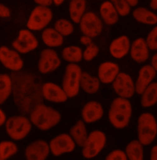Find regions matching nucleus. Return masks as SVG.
<instances>
[{
	"mask_svg": "<svg viewBox=\"0 0 157 160\" xmlns=\"http://www.w3.org/2000/svg\"><path fill=\"white\" fill-rule=\"evenodd\" d=\"M12 92V80L7 74H0V105L4 103Z\"/></svg>",
	"mask_w": 157,
	"mask_h": 160,
	"instance_id": "29",
	"label": "nucleus"
},
{
	"mask_svg": "<svg viewBox=\"0 0 157 160\" xmlns=\"http://www.w3.org/2000/svg\"><path fill=\"white\" fill-rule=\"evenodd\" d=\"M19 72H14L11 77L14 100L20 110L27 113L41 103L42 84L35 75Z\"/></svg>",
	"mask_w": 157,
	"mask_h": 160,
	"instance_id": "1",
	"label": "nucleus"
},
{
	"mask_svg": "<svg viewBox=\"0 0 157 160\" xmlns=\"http://www.w3.org/2000/svg\"><path fill=\"white\" fill-rule=\"evenodd\" d=\"M99 13L102 19L107 25H115L119 19L117 11L110 1H106L101 4Z\"/></svg>",
	"mask_w": 157,
	"mask_h": 160,
	"instance_id": "22",
	"label": "nucleus"
},
{
	"mask_svg": "<svg viewBox=\"0 0 157 160\" xmlns=\"http://www.w3.org/2000/svg\"><path fill=\"white\" fill-rule=\"evenodd\" d=\"M50 152L49 144L47 142L37 140L26 147L25 155L28 160H44L47 158Z\"/></svg>",
	"mask_w": 157,
	"mask_h": 160,
	"instance_id": "16",
	"label": "nucleus"
},
{
	"mask_svg": "<svg viewBox=\"0 0 157 160\" xmlns=\"http://www.w3.org/2000/svg\"><path fill=\"white\" fill-rule=\"evenodd\" d=\"M82 73L81 68L76 63H71L66 67L62 88L68 98H73L78 94Z\"/></svg>",
	"mask_w": 157,
	"mask_h": 160,
	"instance_id": "5",
	"label": "nucleus"
},
{
	"mask_svg": "<svg viewBox=\"0 0 157 160\" xmlns=\"http://www.w3.org/2000/svg\"><path fill=\"white\" fill-rule=\"evenodd\" d=\"M78 23L80 30L83 35L92 38L99 36L102 31V21L93 12L85 13Z\"/></svg>",
	"mask_w": 157,
	"mask_h": 160,
	"instance_id": "9",
	"label": "nucleus"
},
{
	"mask_svg": "<svg viewBox=\"0 0 157 160\" xmlns=\"http://www.w3.org/2000/svg\"><path fill=\"white\" fill-rule=\"evenodd\" d=\"M53 4L56 6H61L64 1V0H52Z\"/></svg>",
	"mask_w": 157,
	"mask_h": 160,
	"instance_id": "46",
	"label": "nucleus"
},
{
	"mask_svg": "<svg viewBox=\"0 0 157 160\" xmlns=\"http://www.w3.org/2000/svg\"><path fill=\"white\" fill-rule=\"evenodd\" d=\"M61 118L59 111L42 103L36 105L30 112V121L41 131H47L58 124Z\"/></svg>",
	"mask_w": 157,
	"mask_h": 160,
	"instance_id": "2",
	"label": "nucleus"
},
{
	"mask_svg": "<svg viewBox=\"0 0 157 160\" xmlns=\"http://www.w3.org/2000/svg\"><path fill=\"white\" fill-rule=\"evenodd\" d=\"M145 41L149 49L157 51V26L149 33Z\"/></svg>",
	"mask_w": 157,
	"mask_h": 160,
	"instance_id": "36",
	"label": "nucleus"
},
{
	"mask_svg": "<svg viewBox=\"0 0 157 160\" xmlns=\"http://www.w3.org/2000/svg\"><path fill=\"white\" fill-rule=\"evenodd\" d=\"M6 131L13 140H20L25 138L31 130V122L24 116H13L5 122Z\"/></svg>",
	"mask_w": 157,
	"mask_h": 160,
	"instance_id": "6",
	"label": "nucleus"
},
{
	"mask_svg": "<svg viewBox=\"0 0 157 160\" xmlns=\"http://www.w3.org/2000/svg\"><path fill=\"white\" fill-rule=\"evenodd\" d=\"M11 15V9L5 4L0 3V18H8Z\"/></svg>",
	"mask_w": 157,
	"mask_h": 160,
	"instance_id": "38",
	"label": "nucleus"
},
{
	"mask_svg": "<svg viewBox=\"0 0 157 160\" xmlns=\"http://www.w3.org/2000/svg\"><path fill=\"white\" fill-rule=\"evenodd\" d=\"M63 59L68 62L76 63L83 59L82 49L76 46H70L64 48L62 51Z\"/></svg>",
	"mask_w": 157,
	"mask_h": 160,
	"instance_id": "31",
	"label": "nucleus"
},
{
	"mask_svg": "<svg viewBox=\"0 0 157 160\" xmlns=\"http://www.w3.org/2000/svg\"><path fill=\"white\" fill-rule=\"evenodd\" d=\"M132 114V107L128 99L117 98L111 103L108 117L111 124L116 129L128 126Z\"/></svg>",
	"mask_w": 157,
	"mask_h": 160,
	"instance_id": "3",
	"label": "nucleus"
},
{
	"mask_svg": "<svg viewBox=\"0 0 157 160\" xmlns=\"http://www.w3.org/2000/svg\"><path fill=\"white\" fill-rule=\"evenodd\" d=\"M112 83L115 92L120 98L129 99L135 93L134 81L127 73L120 72Z\"/></svg>",
	"mask_w": 157,
	"mask_h": 160,
	"instance_id": "12",
	"label": "nucleus"
},
{
	"mask_svg": "<svg viewBox=\"0 0 157 160\" xmlns=\"http://www.w3.org/2000/svg\"><path fill=\"white\" fill-rule=\"evenodd\" d=\"M6 121V116L4 112L0 108V127L5 124Z\"/></svg>",
	"mask_w": 157,
	"mask_h": 160,
	"instance_id": "42",
	"label": "nucleus"
},
{
	"mask_svg": "<svg viewBox=\"0 0 157 160\" xmlns=\"http://www.w3.org/2000/svg\"><path fill=\"white\" fill-rule=\"evenodd\" d=\"M152 66L157 72V53L155 54L152 58Z\"/></svg>",
	"mask_w": 157,
	"mask_h": 160,
	"instance_id": "43",
	"label": "nucleus"
},
{
	"mask_svg": "<svg viewBox=\"0 0 157 160\" xmlns=\"http://www.w3.org/2000/svg\"><path fill=\"white\" fill-rule=\"evenodd\" d=\"M60 65L61 60L55 50L47 48L41 51L38 65L40 73H50L56 70Z\"/></svg>",
	"mask_w": 157,
	"mask_h": 160,
	"instance_id": "11",
	"label": "nucleus"
},
{
	"mask_svg": "<svg viewBox=\"0 0 157 160\" xmlns=\"http://www.w3.org/2000/svg\"><path fill=\"white\" fill-rule=\"evenodd\" d=\"M130 48L129 38L126 35H121L112 41L109 46V52L114 58L119 59L128 54Z\"/></svg>",
	"mask_w": 157,
	"mask_h": 160,
	"instance_id": "20",
	"label": "nucleus"
},
{
	"mask_svg": "<svg viewBox=\"0 0 157 160\" xmlns=\"http://www.w3.org/2000/svg\"><path fill=\"white\" fill-rule=\"evenodd\" d=\"M138 140L143 145H149L155 139L157 122L155 117L149 113L141 114L137 121Z\"/></svg>",
	"mask_w": 157,
	"mask_h": 160,
	"instance_id": "4",
	"label": "nucleus"
},
{
	"mask_svg": "<svg viewBox=\"0 0 157 160\" xmlns=\"http://www.w3.org/2000/svg\"><path fill=\"white\" fill-rule=\"evenodd\" d=\"M92 38L86 36V35H83L80 37V42L84 46H87V44H88L89 43H90L91 42H92Z\"/></svg>",
	"mask_w": 157,
	"mask_h": 160,
	"instance_id": "40",
	"label": "nucleus"
},
{
	"mask_svg": "<svg viewBox=\"0 0 157 160\" xmlns=\"http://www.w3.org/2000/svg\"><path fill=\"white\" fill-rule=\"evenodd\" d=\"M0 62L6 68L14 72H19L23 67L19 53L5 46L0 47Z\"/></svg>",
	"mask_w": 157,
	"mask_h": 160,
	"instance_id": "14",
	"label": "nucleus"
},
{
	"mask_svg": "<svg viewBox=\"0 0 157 160\" xmlns=\"http://www.w3.org/2000/svg\"><path fill=\"white\" fill-rule=\"evenodd\" d=\"M117 11L119 16L125 17L128 16L131 11V6L126 0H110Z\"/></svg>",
	"mask_w": 157,
	"mask_h": 160,
	"instance_id": "34",
	"label": "nucleus"
},
{
	"mask_svg": "<svg viewBox=\"0 0 157 160\" xmlns=\"http://www.w3.org/2000/svg\"><path fill=\"white\" fill-rule=\"evenodd\" d=\"M150 160H157V145L154 146L151 150Z\"/></svg>",
	"mask_w": 157,
	"mask_h": 160,
	"instance_id": "41",
	"label": "nucleus"
},
{
	"mask_svg": "<svg viewBox=\"0 0 157 160\" xmlns=\"http://www.w3.org/2000/svg\"><path fill=\"white\" fill-rule=\"evenodd\" d=\"M49 147L53 155L59 157L73 152L76 148V143L69 134H61L50 140Z\"/></svg>",
	"mask_w": 157,
	"mask_h": 160,
	"instance_id": "13",
	"label": "nucleus"
},
{
	"mask_svg": "<svg viewBox=\"0 0 157 160\" xmlns=\"http://www.w3.org/2000/svg\"><path fill=\"white\" fill-rule=\"evenodd\" d=\"M41 94L44 99L54 103H64L68 99L63 89L52 82L42 84Z\"/></svg>",
	"mask_w": 157,
	"mask_h": 160,
	"instance_id": "15",
	"label": "nucleus"
},
{
	"mask_svg": "<svg viewBox=\"0 0 157 160\" xmlns=\"http://www.w3.org/2000/svg\"><path fill=\"white\" fill-rule=\"evenodd\" d=\"M120 73V68L117 63L112 62L102 63L98 68V78L103 84L112 82Z\"/></svg>",
	"mask_w": 157,
	"mask_h": 160,
	"instance_id": "19",
	"label": "nucleus"
},
{
	"mask_svg": "<svg viewBox=\"0 0 157 160\" xmlns=\"http://www.w3.org/2000/svg\"><path fill=\"white\" fill-rule=\"evenodd\" d=\"M125 153L128 160H142L144 159L143 145L139 140H132L126 147Z\"/></svg>",
	"mask_w": 157,
	"mask_h": 160,
	"instance_id": "30",
	"label": "nucleus"
},
{
	"mask_svg": "<svg viewBox=\"0 0 157 160\" xmlns=\"http://www.w3.org/2000/svg\"><path fill=\"white\" fill-rule=\"evenodd\" d=\"M106 160H128L126 153L121 150H115L111 152L106 158Z\"/></svg>",
	"mask_w": 157,
	"mask_h": 160,
	"instance_id": "37",
	"label": "nucleus"
},
{
	"mask_svg": "<svg viewBox=\"0 0 157 160\" xmlns=\"http://www.w3.org/2000/svg\"><path fill=\"white\" fill-rule=\"evenodd\" d=\"M133 18L138 22L149 25H154L157 23V15L150 10L139 7L133 12Z\"/></svg>",
	"mask_w": 157,
	"mask_h": 160,
	"instance_id": "24",
	"label": "nucleus"
},
{
	"mask_svg": "<svg viewBox=\"0 0 157 160\" xmlns=\"http://www.w3.org/2000/svg\"><path fill=\"white\" fill-rule=\"evenodd\" d=\"M52 19L53 12L49 7L38 5L31 12L26 27L31 31H40L45 28Z\"/></svg>",
	"mask_w": 157,
	"mask_h": 160,
	"instance_id": "7",
	"label": "nucleus"
},
{
	"mask_svg": "<svg viewBox=\"0 0 157 160\" xmlns=\"http://www.w3.org/2000/svg\"><path fill=\"white\" fill-rule=\"evenodd\" d=\"M33 1L38 6L50 7L53 4L52 0H33Z\"/></svg>",
	"mask_w": 157,
	"mask_h": 160,
	"instance_id": "39",
	"label": "nucleus"
},
{
	"mask_svg": "<svg viewBox=\"0 0 157 160\" xmlns=\"http://www.w3.org/2000/svg\"><path fill=\"white\" fill-rule=\"evenodd\" d=\"M69 1H74V0H69Z\"/></svg>",
	"mask_w": 157,
	"mask_h": 160,
	"instance_id": "47",
	"label": "nucleus"
},
{
	"mask_svg": "<svg viewBox=\"0 0 157 160\" xmlns=\"http://www.w3.org/2000/svg\"><path fill=\"white\" fill-rule=\"evenodd\" d=\"M156 74L157 71L152 65H145L143 66L139 72L135 84V92L139 95H141L145 89L155 78Z\"/></svg>",
	"mask_w": 157,
	"mask_h": 160,
	"instance_id": "17",
	"label": "nucleus"
},
{
	"mask_svg": "<svg viewBox=\"0 0 157 160\" xmlns=\"http://www.w3.org/2000/svg\"><path fill=\"white\" fill-rule=\"evenodd\" d=\"M130 51L132 59L137 63H143L149 58V49L143 38H138L135 40L131 45Z\"/></svg>",
	"mask_w": 157,
	"mask_h": 160,
	"instance_id": "21",
	"label": "nucleus"
},
{
	"mask_svg": "<svg viewBox=\"0 0 157 160\" xmlns=\"http://www.w3.org/2000/svg\"><path fill=\"white\" fill-rule=\"evenodd\" d=\"M54 28L63 37L71 35L74 32V26L69 20L59 19L54 24Z\"/></svg>",
	"mask_w": 157,
	"mask_h": 160,
	"instance_id": "33",
	"label": "nucleus"
},
{
	"mask_svg": "<svg viewBox=\"0 0 157 160\" xmlns=\"http://www.w3.org/2000/svg\"><path fill=\"white\" fill-rule=\"evenodd\" d=\"M140 104L144 108L154 105L157 102V82H151L142 93Z\"/></svg>",
	"mask_w": 157,
	"mask_h": 160,
	"instance_id": "28",
	"label": "nucleus"
},
{
	"mask_svg": "<svg viewBox=\"0 0 157 160\" xmlns=\"http://www.w3.org/2000/svg\"><path fill=\"white\" fill-rule=\"evenodd\" d=\"M85 46L86 49L83 52V59L88 62L94 59L99 52V47L93 41Z\"/></svg>",
	"mask_w": 157,
	"mask_h": 160,
	"instance_id": "35",
	"label": "nucleus"
},
{
	"mask_svg": "<svg viewBox=\"0 0 157 160\" xmlns=\"http://www.w3.org/2000/svg\"><path fill=\"white\" fill-rule=\"evenodd\" d=\"M39 45L36 37L29 29L20 30L17 37L12 42L13 48L20 54H27L35 50Z\"/></svg>",
	"mask_w": 157,
	"mask_h": 160,
	"instance_id": "10",
	"label": "nucleus"
},
{
	"mask_svg": "<svg viewBox=\"0 0 157 160\" xmlns=\"http://www.w3.org/2000/svg\"><path fill=\"white\" fill-rule=\"evenodd\" d=\"M87 6L86 0L70 1L69 13L71 19L75 23H78L85 14Z\"/></svg>",
	"mask_w": 157,
	"mask_h": 160,
	"instance_id": "27",
	"label": "nucleus"
},
{
	"mask_svg": "<svg viewBox=\"0 0 157 160\" xmlns=\"http://www.w3.org/2000/svg\"><path fill=\"white\" fill-rule=\"evenodd\" d=\"M126 1L128 2L131 7H135L137 6L139 2V0H126Z\"/></svg>",
	"mask_w": 157,
	"mask_h": 160,
	"instance_id": "45",
	"label": "nucleus"
},
{
	"mask_svg": "<svg viewBox=\"0 0 157 160\" xmlns=\"http://www.w3.org/2000/svg\"><path fill=\"white\" fill-rule=\"evenodd\" d=\"M150 7L153 10H157V0H151L150 2Z\"/></svg>",
	"mask_w": 157,
	"mask_h": 160,
	"instance_id": "44",
	"label": "nucleus"
},
{
	"mask_svg": "<svg viewBox=\"0 0 157 160\" xmlns=\"http://www.w3.org/2000/svg\"><path fill=\"white\" fill-rule=\"evenodd\" d=\"M80 87L88 94H94L98 92L100 87L99 78L93 77L87 72H82L80 78Z\"/></svg>",
	"mask_w": 157,
	"mask_h": 160,
	"instance_id": "26",
	"label": "nucleus"
},
{
	"mask_svg": "<svg viewBox=\"0 0 157 160\" xmlns=\"http://www.w3.org/2000/svg\"><path fill=\"white\" fill-rule=\"evenodd\" d=\"M18 152L17 145L11 141L4 140L0 142V160H5L16 155Z\"/></svg>",
	"mask_w": 157,
	"mask_h": 160,
	"instance_id": "32",
	"label": "nucleus"
},
{
	"mask_svg": "<svg viewBox=\"0 0 157 160\" xmlns=\"http://www.w3.org/2000/svg\"><path fill=\"white\" fill-rule=\"evenodd\" d=\"M43 42L49 48H55L63 43V37L54 28H46L43 30L41 35Z\"/></svg>",
	"mask_w": 157,
	"mask_h": 160,
	"instance_id": "23",
	"label": "nucleus"
},
{
	"mask_svg": "<svg viewBox=\"0 0 157 160\" xmlns=\"http://www.w3.org/2000/svg\"><path fill=\"white\" fill-rule=\"evenodd\" d=\"M69 135L78 146L82 147L88 137L87 130L85 122L78 120L76 123L71 128Z\"/></svg>",
	"mask_w": 157,
	"mask_h": 160,
	"instance_id": "25",
	"label": "nucleus"
},
{
	"mask_svg": "<svg viewBox=\"0 0 157 160\" xmlns=\"http://www.w3.org/2000/svg\"><path fill=\"white\" fill-rule=\"evenodd\" d=\"M83 121L86 123H93L102 118L104 110L101 104L97 101L87 102L82 110Z\"/></svg>",
	"mask_w": 157,
	"mask_h": 160,
	"instance_id": "18",
	"label": "nucleus"
},
{
	"mask_svg": "<svg viewBox=\"0 0 157 160\" xmlns=\"http://www.w3.org/2000/svg\"><path fill=\"white\" fill-rule=\"evenodd\" d=\"M106 143V134L99 130L92 131L87 137L82 147V155L91 159L96 157L102 151Z\"/></svg>",
	"mask_w": 157,
	"mask_h": 160,
	"instance_id": "8",
	"label": "nucleus"
}]
</instances>
